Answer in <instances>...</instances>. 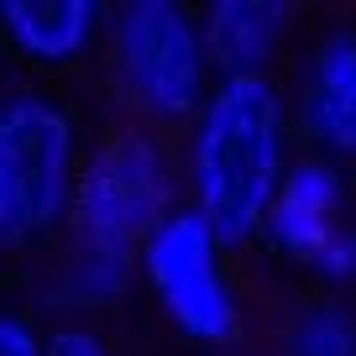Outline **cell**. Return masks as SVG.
I'll return each mask as SVG.
<instances>
[{
	"mask_svg": "<svg viewBox=\"0 0 356 356\" xmlns=\"http://www.w3.org/2000/svg\"><path fill=\"white\" fill-rule=\"evenodd\" d=\"M283 100L267 74L220 79L189 142L194 210L220 246H241L267 225V210L283 189Z\"/></svg>",
	"mask_w": 356,
	"mask_h": 356,
	"instance_id": "cell-1",
	"label": "cell"
},
{
	"mask_svg": "<svg viewBox=\"0 0 356 356\" xmlns=\"http://www.w3.org/2000/svg\"><path fill=\"white\" fill-rule=\"evenodd\" d=\"M79 178L74 115L42 95H0V252H22L68 220Z\"/></svg>",
	"mask_w": 356,
	"mask_h": 356,
	"instance_id": "cell-2",
	"label": "cell"
},
{
	"mask_svg": "<svg viewBox=\"0 0 356 356\" xmlns=\"http://www.w3.org/2000/svg\"><path fill=\"white\" fill-rule=\"evenodd\" d=\"M178 210L173 157L147 131H115L79 163L74 178V246L136 262L142 241Z\"/></svg>",
	"mask_w": 356,
	"mask_h": 356,
	"instance_id": "cell-3",
	"label": "cell"
},
{
	"mask_svg": "<svg viewBox=\"0 0 356 356\" xmlns=\"http://www.w3.org/2000/svg\"><path fill=\"white\" fill-rule=\"evenodd\" d=\"M111 68L147 121H189L204 111V32L173 0H131L111 16Z\"/></svg>",
	"mask_w": 356,
	"mask_h": 356,
	"instance_id": "cell-4",
	"label": "cell"
},
{
	"mask_svg": "<svg viewBox=\"0 0 356 356\" xmlns=\"http://www.w3.org/2000/svg\"><path fill=\"white\" fill-rule=\"evenodd\" d=\"M147 289L168 309V320L200 346H231L241 330V304L220 267V241L204 225V215L178 204L136 252Z\"/></svg>",
	"mask_w": 356,
	"mask_h": 356,
	"instance_id": "cell-5",
	"label": "cell"
},
{
	"mask_svg": "<svg viewBox=\"0 0 356 356\" xmlns=\"http://www.w3.org/2000/svg\"><path fill=\"white\" fill-rule=\"evenodd\" d=\"M346 184L330 163H299L283 173V189L267 210V241L330 283L356 278V231L341 225Z\"/></svg>",
	"mask_w": 356,
	"mask_h": 356,
	"instance_id": "cell-6",
	"label": "cell"
},
{
	"mask_svg": "<svg viewBox=\"0 0 356 356\" xmlns=\"http://www.w3.org/2000/svg\"><path fill=\"white\" fill-rule=\"evenodd\" d=\"M105 11L95 0H6L0 37L42 68H63L95 42Z\"/></svg>",
	"mask_w": 356,
	"mask_h": 356,
	"instance_id": "cell-7",
	"label": "cell"
},
{
	"mask_svg": "<svg viewBox=\"0 0 356 356\" xmlns=\"http://www.w3.org/2000/svg\"><path fill=\"white\" fill-rule=\"evenodd\" d=\"M304 131L335 157H356V32H330L304 79Z\"/></svg>",
	"mask_w": 356,
	"mask_h": 356,
	"instance_id": "cell-8",
	"label": "cell"
},
{
	"mask_svg": "<svg viewBox=\"0 0 356 356\" xmlns=\"http://www.w3.org/2000/svg\"><path fill=\"white\" fill-rule=\"evenodd\" d=\"M204 32V58L225 79L262 74L267 58L278 53V37L289 32V6L278 0H220L200 22Z\"/></svg>",
	"mask_w": 356,
	"mask_h": 356,
	"instance_id": "cell-9",
	"label": "cell"
},
{
	"mask_svg": "<svg viewBox=\"0 0 356 356\" xmlns=\"http://www.w3.org/2000/svg\"><path fill=\"white\" fill-rule=\"evenodd\" d=\"M283 356H356V320L341 304H309L293 314Z\"/></svg>",
	"mask_w": 356,
	"mask_h": 356,
	"instance_id": "cell-10",
	"label": "cell"
},
{
	"mask_svg": "<svg viewBox=\"0 0 356 356\" xmlns=\"http://www.w3.org/2000/svg\"><path fill=\"white\" fill-rule=\"evenodd\" d=\"M42 356H115V351H111L95 330H89V325H63V330L47 335Z\"/></svg>",
	"mask_w": 356,
	"mask_h": 356,
	"instance_id": "cell-11",
	"label": "cell"
},
{
	"mask_svg": "<svg viewBox=\"0 0 356 356\" xmlns=\"http://www.w3.org/2000/svg\"><path fill=\"white\" fill-rule=\"evenodd\" d=\"M42 335H37V325L26 320V314H11L0 309V356H42Z\"/></svg>",
	"mask_w": 356,
	"mask_h": 356,
	"instance_id": "cell-12",
	"label": "cell"
}]
</instances>
